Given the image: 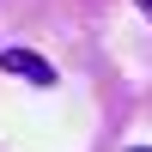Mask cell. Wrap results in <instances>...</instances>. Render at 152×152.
I'll use <instances>...</instances> for the list:
<instances>
[{
    "mask_svg": "<svg viewBox=\"0 0 152 152\" xmlns=\"http://www.w3.org/2000/svg\"><path fill=\"white\" fill-rule=\"evenodd\" d=\"M0 73H12V79H24V85H55V67H49L37 49H0Z\"/></svg>",
    "mask_w": 152,
    "mask_h": 152,
    "instance_id": "obj_1",
    "label": "cell"
},
{
    "mask_svg": "<svg viewBox=\"0 0 152 152\" xmlns=\"http://www.w3.org/2000/svg\"><path fill=\"white\" fill-rule=\"evenodd\" d=\"M134 6H140V12H146V18H152V0H134Z\"/></svg>",
    "mask_w": 152,
    "mask_h": 152,
    "instance_id": "obj_2",
    "label": "cell"
},
{
    "mask_svg": "<svg viewBox=\"0 0 152 152\" xmlns=\"http://www.w3.org/2000/svg\"><path fill=\"white\" fill-rule=\"evenodd\" d=\"M128 152H152V146H128Z\"/></svg>",
    "mask_w": 152,
    "mask_h": 152,
    "instance_id": "obj_3",
    "label": "cell"
}]
</instances>
